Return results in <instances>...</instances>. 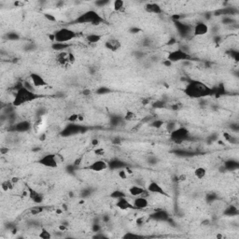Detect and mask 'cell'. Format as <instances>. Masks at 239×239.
<instances>
[{"label":"cell","mask_w":239,"mask_h":239,"mask_svg":"<svg viewBox=\"0 0 239 239\" xmlns=\"http://www.w3.org/2000/svg\"><path fill=\"white\" fill-rule=\"evenodd\" d=\"M184 93L190 98L199 99L211 95L212 89L204 82L198 80H192L186 84L185 88H184Z\"/></svg>","instance_id":"cell-1"},{"label":"cell","mask_w":239,"mask_h":239,"mask_svg":"<svg viewBox=\"0 0 239 239\" xmlns=\"http://www.w3.org/2000/svg\"><path fill=\"white\" fill-rule=\"evenodd\" d=\"M38 97H39V95L36 92H32V91L25 89L21 83V86L19 87V88H17V90L15 92L11 105L14 107H19V106L25 105L27 103L34 102L35 100L38 99Z\"/></svg>","instance_id":"cell-2"},{"label":"cell","mask_w":239,"mask_h":239,"mask_svg":"<svg viewBox=\"0 0 239 239\" xmlns=\"http://www.w3.org/2000/svg\"><path fill=\"white\" fill-rule=\"evenodd\" d=\"M64 158L60 153H48L42 156L38 162L39 165L47 168H57L59 165L64 164Z\"/></svg>","instance_id":"cell-3"},{"label":"cell","mask_w":239,"mask_h":239,"mask_svg":"<svg viewBox=\"0 0 239 239\" xmlns=\"http://www.w3.org/2000/svg\"><path fill=\"white\" fill-rule=\"evenodd\" d=\"M53 35H54V42L64 43V44H68L70 41H72L78 37L77 32H75L73 29L67 27H63L56 30L53 33Z\"/></svg>","instance_id":"cell-4"},{"label":"cell","mask_w":239,"mask_h":239,"mask_svg":"<svg viewBox=\"0 0 239 239\" xmlns=\"http://www.w3.org/2000/svg\"><path fill=\"white\" fill-rule=\"evenodd\" d=\"M103 18L95 10H88L76 19L77 24H91L93 25H98L103 23Z\"/></svg>","instance_id":"cell-5"},{"label":"cell","mask_w":239,"mask_h":239,"mask_svg":"<svg viewBox=\"0 0 239 239\" xmlns=\"http://www.w3.org/2000/svg\"><path fill=\"white\" fill-rule=\"evenodd\" d=\"M192 59V56L190 52H187L183 51L181 48L177 49L175 51H172L167 54L166 60L169 62L173 63H178V62H185V61H190Z\"/></svg>","instance_id":"cell-6"},{"label":"cell","mask_w":239,"mask_h":239,"mask_svg":"<svg viewBox=\"0 0 239 239\" xmlns=\"http://www.w3.org/2000/svg\"><path fill=\"white\" fill-rule=\"evenodd\" d=\"M170 136L171 138L174 141H176L177 143H181L183 141L187 140L190 136V132L185 127H178L170 133Z\"/></svg>","instance_id":"cell-7"},{"label":"cell","mask_w":239,"mask_h":239,"mask_svg":"<svg viewBox=\"0 0 239 239\" xmlns=\"http://www.w3.org/2000/svg\"><path fill=\"white\" fill-rule=\"evenodd\" d=\"M146 189L149 193H155V194H159V195H162V196H167V197L169 196L166 191L164 189V187L160 185V184L156 181L149 182Z\"/></svg>","instance_id":"cell-8"},{"label":"cell","mask_w":239,"mask_h":239,"mask_svg":"<svg viewBox=\"0 0 239 239\" xmlns=\"http://www.w3.org/2000/svg\"><path fill=\"white\" fill-rule=\"evenodd\" d=\"M108 167H110V165H108L107 162H106L105 160L99 159V160H96V161L93 162L92 164L88 166V169L93 171V172H95V173H101L103 171L107 170Z\"/></svg>","instance_id":"cell-9"},{"label":"cell","mask_w":239,"mask_h":239,"mask_svg":"<svg viewBox=\"0 0 239 239\" xmlns=\"http://www.w3.org/2000/svg\"><path fill=\"white\" fill-rule=\"evenodd\" d=\"M192 31L193 36H195V37H203V36H205L209 32V26L206 25L205 23L199 21V23H197L196 25L193 26Z\"/></svg>","instance_id":"cell-10"},{"label":"cell","mask_w":239,"mask_h":239,"mask_svg":"<svg viewBox=\"0 0 239 239\" xmlns=\"http://www.w3.org/2000/svg\"><path fill=\"white\" fill-rule=\"evenodd\" d=\"M29 80L35 86L36 89L43 88V87H45L47 85L46 80L43 78L40 74H38V73H31L30 77H29Z\"/></svg>","instance_id":"cell-11"},{"label":"cell","mask_w":239,"mask_h":239,"mask_svg":"<svg viewBox=\"0 0 239 239\" xmlns=\"http://www.w3.org/2000/svg\"><path fill=\"white\" fill-rule=\"evenodd\" d=\"M128 192L134 197H138V196H144L146 193H149L147 192L146 187L142 185H133L129 188Z\"/></svg>","instance_id":"cell-12"},{"label":"cell","mask_w":239,"mask_h":239,"mask_svg":"<svg viewBox=\"0 0 239 239\" xmlns=\"http://www.w3.org/2000/svg\"><path fill=\"white\" fill-rule=\"evenodd\" d=\"M116 206L121 210H129V209H135L134 205H133V203L130 202L126 196L124 197H122V198H119L117 199V202H116Z\"/></svg>","instance_id":"cell-13"},{"label":"cell","mask_w":239,"mask_h":239,"mask_svg":"<svg viewBox=\"0 0 239 239\" xmlns=\"http://www.w3.org/2000/svg\"><path fill=\"white\" fill-rule=\"evenodd\" d=\"M105 47L108 51H110L112 52H116L121 49L122 44H121V41L118 40L117 38H110L105 42Z\"/></svg>","instance_id":"cell-14"},{"label":"cell","mask_w":239,"mask_h":239,"mask_svg":"<svg viewBox=\"0 0 239 239\" xmlns=\"http://www.w3.org/2000/svg\"><path fill=\"white\" fill-rule=\"evenodd\" d=\"M133 205L134 208L136 209H145L149 208V202L146 196H138L136 197L133 201Z\"/></svg>","instance_id":"cell-15"},{"label":"cell","mask_w":239,"mask_h":239,"mask_svg":"<svg viewBox=\"0 0 239 239\" xmlns=\"http://www.w3.org/2000/svg\"><path fill=\"white\" fill-rule=\"evenodd\" d=\"M145 10L149 14H161L162 12V9L161 6L154 2H149L145 5Z\"/></svg>","instance_id":"cell-16"},{"label":"cell","mask_w":239,"mask_h":239,"mask_svg":"<svg viewBox=\"0 0 239 239\" xmlns=\"http://www.w3.org/2000/svg\"><path fill=\"white\" fill-rule=\"evenodd\" d=\"M85 39L89 44H96V43H98L102 39V36L100 34L91 33L85 37Z\"/></svg>","instance_id":"cell-17"},{"label":"cell","mask_w":239,"mask_h":239,"mask_svg":"<svg viewBox=\"0 0 239 239\" xmlns=\"http://www.w3.org/2000/svg\"><path fill=\"white\" fill-rule=\"evenodd\" d=\"M28 191H29V196H30V198L33 200L35 203L39 204V203H41L43 201V196H42V195L39 192H38L37 191L31 189V188H28Z\"/></svg>","instance_id":"cell-18"},{"label":"cell","mask_w":239,"mask_h":239,"mask_svg":"<svg viewBox=\"0 0 239 239\" xmlns=\"http://www.w3.org/2000/svg\"><path fill=\"white\" fill-rule=\"evenodd\" d=\"M193 176L197 179H203L206 176V169L203 166L196 167L193 171Z\"/></svg>","instance_id":"cell-19"},{"label":"cell","mask_w":239,"mask_h":239,"mask_svg":"<svg viewBox=\"0 0 239 239\" xmlns=\"http://www.w3.org/2000/svg\"><path fill=\"white\" fill-rule=\"evenodd\" d=\"M30 126H31V124H30V123H28V122H21V123H19L18 124H16V130L17 131H19V132H25V131H28V130L30 129Z\"/></svg>","instance_id":"cell-20"},{"label":"cell","mask_w":239,"mask_h":239,"mask_svg":"<svg viewBox=\"0 0 239 239\" xmlns=\"http://www.w3.org/2000/svg\"><path fill=\"white\" fill-rule=\"evenodd\" d=\"M14 187V183L12 182L11 179H7V180H4L2 183H1V189L3 192H8L10 190H12Z\"/></svg>","instance_id":"cell-21"},{"label":"cell","mask_w":239,"mask_h":239,"mask_svg":"<svg viewBox=\"0 0 239 239\" xmlns=\"http://www.w3.org/2000/svg\"><path fill=\"white\" fill-rule=\"evenodd\" d=\"M68 47H69L68 44H64V43H57V42H53V44L51 45V48L54 51H57L60 52L64 51Z\"/></svg>","instance_id":"cell-22"},{"label":"cell","mask_w":239,"mask_h":239,"mask_svg":"<svg viewBox=\"0 0 239 239\" xmlns=\"http://www.w3.org/2000/svg\"><path fill=\"white\" fill-rule=\"evenodd\" d=\"M124 1L123 0H115L112 2V7L115 11H122L123 9H124Z\"/></svg>","instance_id":"cell-23"},{"label":"cell","mask_w":239,"mask_h":239,"mask_svg":"<svg viewBox=\"0 0 239 239\" xmlns=\"http://www.w3.org/2000/svg\"><path fill=\"white\" fill-rule=\"evenodd\" d=\"M153 217H154V219H156V220L164 221V220H165V219L167 218L168 215H167V213H166L165 211H164V210H159V211H157V212L153 215Z\"/></svg>","instance_id":"cell-24"},{"label":"cell","mask_w":239,"mask_h":239,"mask_svg":"<svg viewBox=\"0 0 239 239\" xmlns=\"http://www.w3.org/2000/svg\"><path fill=\"white\" fill-rule=\"evenodd\" d=\"M21 85H23V87H25V89L29 90V91H32V92H36V88H35V86L32 84V82L30 80H24L23 82H21Z\"/></svg>","instance_id":"cell-25"},{"label":"cell","mask_w":239,"mask_h":239,"mask_svg":"<svg viewBox=\"0 0 239 239\" xmlns=\"http://www.w3.org/2000/svg\"><path fill=\"white\" fill-rule=\"evenodd\" d=\"M38 237L42 239H51L52 237V234H51V232L47 231L46 229H42L40 234H38Z\"/></svg>","instance_id":"cell-26"},{"label":"cell","mask_w":239,"mask_h":239,"mask_svg":"<svg viewBox=\"0 0 239 239\" xmlns=\"http://www.w3.org/2000/svg\"><path fill=\"white\" fill-rule=\"evenodd\" d=\"M110 196H111L112 198H114V199L117 200V199H119V198H122V197L126 196V194H125L123 192H122V191H114V192H111Z\"/></svg>","instance_id":"cell-27"},{"label":"cell","mask_w":239,"mask_h":239,"mask_svg":"<svg viewBox=\"0 0 239 239\" xmlns=\"http://www.w3.org/2000/svg\"><path fill=\"white\" fill-rule=\"evenodd\" d=\"M223 136L228 141V142H230V143H237V141H238L236 137H234L233 135H230V134H228V133H224L223 134Z\"/></svg>","instance_id":"cell-28"},{"label":"cell","mask_w":239,"mask_h":239,"mask_svg":"<svg viewBox=\"0 0 239 239\" xmlns=\"http://www.w3.org/2000/svg\"><path fill=\"white\" fill-rule=\"evenodd\" d=\"M225 166L228 168V169H232V170H234V169H236L237 167H238V162H234V161H230V162H228L227 164L225 165Z\"/></svg>","instance_id":"cell-29"},{"label":"cell","mask_w":239,"mask_h":239,"mask_svg":"<svg viewBox=\"0 0 239 239\" xmlns=\"http://www.w3.org/2000/svg\"><path fill=\"white\" fill-rule=\"evenodd\" d=\"M147 162H148V164L150 165H155L158 162V159L155 156H149V157H148Z\"/></svg>","instance_id":"cell-30"},{"label":"cell","mask_w":239,"mask_h":239,"mask_svg":"<svg viewBox=\"0 0 239 239\" xmlns=\"http://www.w3.org/2000/svg\"><path fill=\"white\" fill-rule=\"evenodd\" d=\"M68 121L70 123H75V122H77L79 121V114H72L68 117Z\"/></svg>","instance_id":"cell-31"},{"label":"cell","mask_w":239,"mask_h":239,"mask_svg":"<svg viewBox=\"0 0 239 239\" xmlns=\"http://www.w3.org/2000/svg\"><path fill=\"white\" fill-rule=\"evenodd\" d=\"M119 177L121 178H123V179H125L127 178V171L123 170V169H121L119 171Z\"/></svg>","instance_id":"cell-32"},{"label":"cell","mask_w":239,"mask_h":239,"mask_svg":"<svg viewBox=\"0 0 239 239\" xmlns=\"http://www.w3.org/2000/svg\"><path fill=\"white\" fill-rule=\"evenodd\" d=\"M222 21H223V24H225V25H233L234 24V20L231 17H224Z\"/></svg>","instance_id":"cell-33"},{"label":"cell","mask_w":239,"mask_h":239,"mask_svg":"<svg viewBox=\"0 0 239 239\" xmlns=\"http://www.w3.org/2000/svg\"><path fill=\"white\" fill-rule=\"evenodd\" d=\"M162 124H164V122H162V121H154L152 123H151V125H152L153 127H156V128H160L162 126Z\"/></svg>","instance_id":"cell-34"},{"label":"cell","mask_w":239,"mask_h":239,"mask_svg":"<svg viewBox=\"0 0 239 239\" xmlns=\"http://www.w3.org/2000/svg\"><path fill=\"white\" fill-rule=\"evenodd\" d=\"M110 92L111 91L108 88H106V87H102V88H100L96 91V93H110Z\"/></svg>","instance_id":"cell-35"},{"label":"cell","mask_w":239,"mask_h":239,"mask_svg":"<svg viewBox=\"0 0 239 239\" xmlns=\"http://www.w3.org/2000/svg\"><path fill=\"white\" fill-rule=\"evenodd\" d=\"M135 117V114L131 111H128L127 114L125 115V118L124 120H126V121H131V120H133V118Z\"/></svg>","instance_id":"cell-36"},{"label":"cell","mask_w":239,"mask_h":239,"mask_svg":"<svg viewBox=\"0 0 239 239\" xmlns=\"http://www.w3.org/2000/svg\"><path fill=\"white\" fill-rule=\"evenodd\" d=\"M8 38L11 39V40H15V39L19 38V36L16 33H9V34H8Z\"/></svg>","instance_id":"cell-37"},{"label":"cell","mask_w":239,"mask_h":239,"mask_svg":"<svg viewBox=\"0 0 239 239\" xmlns=\"http://www.w3.org/2000/svg\"><path fill=\"white\" fill-rule=\"evenodd\" d=\"M45 18H47L49 21H56V19L54 18V16H52L51 14H48V13H46L45 14Z\"/></svg>","instance_id":"cell-38"},{"label":"cell","mask_w":239,"mask_h":239,"mask_svg":"<svg viewBox=\"0 0 239 239\" xmlns=\"http://www.w3.org/2000/svg\"><path fill=\"white\" fill-rule=\"evenodd\" d=\"M42 209H41V208H34V209H32V214L33 215H37V214H38L40 211H41Z\"/></svg>","instance_id":"cell-39"},{"label":"cell","mask_w":239,"mask_h":239,"mask_svg":"<svg viewBox=\"0 0 239 239\" xmlns=\"http://www.w3.org/2000/svg\"><path fill=\"white\" fill-rule=\"evenodd\" d=\"M91 93H92V92H91L90 90H88V89H85V90L82 91V94L85 95V96H88V95H90Z\"/></svg>","instance_id":"cell-40"},{"label":"cell","mask_w":239,"mask_h":239,"mask_svg":"<svg viewBox=\"0 0 239 239\" xmlns=\"http://www.w3.org/2000/svg\"><path fill=\"white\" fill-rule=\"evenodd\" d=\"M130 237H133V238H135V237H139L138 235H136V234H125L124 235V238H130Z\"/></svg>","instance_id":"cell-41"},{"label":"cell","mask_w":239,"mask_h":239,"mask_svg":"<svg viewBox=\"0 0 239 239\" xmlns=\"http://www.w3.org/2000/svg\"><path fill=\"white\" fill-rule=\"evenodd\" d=\"M106 3H107L106 1H102V2H99V1H97V2H95V5H96V6H99V7H102V6L106 5Z\"/></svg>","instance_id":"cell-42"},{"label":"cell","mask_w":239,"mask_h":239,"mask_svg":"<svg viewBox=\"0 0 239 239\" xmlns=\"http://www.w3.org/2000/svg\"><path fill=\"white\" fill-rule=\"evenodd\" d=\"M95 153H96V154H103V153H104V150H103L102 149H99L95 150Z\"/></svg>","instance_id":"cell-43"},{"label":"cell","mask_w":239,"mask_h":239,"mask_svg":"<svg viewBox=\"0 0 239 239\" xmlns=\"http://www.w3.org/2000/svg\"><path fill=\"white\" fill-rule=\"evenodd\" d=\"M92 144L93 145H98V140H97V139H93L92 141Z\"/></svg>","instance_id":"cell-44"},{"label":"cell","mask_w":239,"mask_h":239,"mask_svg":"<svg viewBox=\"0 0 239 239\" xmlns=\"http://www.w3.org/2000/svg\"><path fill=\"white\" fill-rule=\"evenodd\" d=\"M11 180H12V182H13V183L15 184V183H17V182L19 181V178H12Z\"/></svg>","instance_id":"cell-45"},{"label":"cell","mask_w":239,"mask_h":239,"mask_svg":"<svg viewBox=\"0 0 239 239\" xmlns=\"http://www.w3.org/2000/svg\"><path fill=\"white\" fill-rule=\"evenodd\" d=\"M63 4H64V2H58V4H57V7H61Z\"/></svg>","instance_id":"cell-46"}]
</instances>
